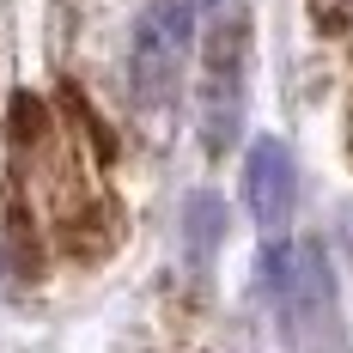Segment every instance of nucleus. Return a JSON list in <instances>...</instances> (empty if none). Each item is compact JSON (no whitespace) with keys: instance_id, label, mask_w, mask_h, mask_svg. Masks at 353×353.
I'll list each match as a JSON object with an SVG mask.
<instances>
[{"instance_id":"f257e3e1","label":"nucleus","mask_w":353,"mask_h":353,"mask_svg":"<svg viewBox=\"0 0 353 353\" xmlns=\"http://www.w3.org/2000/svg\"><path fill=\"white\" fill-rule=\"evenodd\" d=\"M195 43V0H159L134 25V49H128V85L146 110H159L176 92V73L189 61Z\"/></svg>"},{"instance_id":"423d86ee","label":"nucleus","mask_w":353,"mask_h":353,"mask_svg":"<svg viewBox=\"0 0 353 353\" xmlns=\"http://www.w3.org/2000/svg\"><path fill=\"white\" fill-rule=\"evenodd\" d=\"M341 238H347V250H353V201L341 208Z\"/></svg>"},{"instance_id":"7ed1b4c3","label":"nucleus","mask_w":353,"mask_h":353,"mask_svg":"<svg viewBox=\"0 0 353 353\" xmlns=\"http://www.w3.org/2000/svg\"><path fill=\"white\" fill-rule=\"evenodd\" d=\"M244 49H250V31L244 19L232 12L219 31L208 37V85H201V134L208 146H219L238 134V110H244Z\"/></svg>"},{"instance_id":"f03ea898","label":"nucleus","mask_w":353,"mask_h":353,"mask_svg":"<svg viewBox=\"0 0 353 353\" xmlns=\"http://www.w3.org/2000/svg\"><path fill=\"white\" fill-rule=\"evenodd\" d=\"M262 292L281 317L286 341H299L305 329H317L329 317V299H335V281H329V262H323L317 244H268L262 256Z\"/></svg>"},{"instance_id":"20e7f679","label":"nucleus","mask_w":353,"mask_h":353,"mask_svg":"<svg viewBox=\"0 0 353 353\" xmlns=\"http://www.w3.org/2000/svg\"><path fill=\"white\" fill-rule=\"evenodd\" d=\"M244 201L262 232H281L299 208V165L281 141H256L244 159Z\"/></svg>"},{"instance_id":"39448f33","label":"nucleus","mask_w":353,"mask_h":353,"mask_svg":"<svg viewBox=\"0 0 353 353\" xmlns=\"http://www.w3.org/2000/svg\"><path fill=\"white\" fill-rule=\"evenodd\" d=\"M183 238H189V256H195V262H208L213 244L225 238V201H219V195H189V208H183Z\"/></svg>"}]
</instances>
